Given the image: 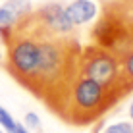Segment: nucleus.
<instances>
[{
  "mask_svg": "<svg viewBox=\"0 0 133 133\" xmlns=\"http://www.w3.org/2000/svg\"><path fill=\"white\" fill-rule=\"evenodd\" d=\"M120 62V70L123 77V85H125L127 93H133V39L123 46L118 54H114Z\"/></svg>",
  "mask_w": 133,
  "mask_h": 133,
  "instance_id": "0eeeda50",
  "label": "nucleus"
},
{
  "mask_svg": "<svg viewBox=\"0 0 133 133\" xmlns=\"http://www.w3.org/2000/svg\"><path fill=\"white\" fill-rule=\"evenodd\" d=\"M12 133H31L27 127L23 125V123H16V127H14V131Z\"/></svg>",
  "mask_w": 133,
  "mask_h": 133,
  "instance_id": "4468645a",
  "label": "nucleus"
},
{
  "mask_svg": "<svg viewBox=\"0 0 133 133\" xmlns=\"http://www.w3.org/2000/svg\"><path fill=\"white\" fill-rule=\"evenodd\" d=\"M102 133H133V123L131 122H118L108 125Z\"/></svg>",
  "mask_w": 133,
  "mask_h": 133,
  "instance_id": "f8f14e48",
  "label": "nucleus"
},
{
  "mask_svg": "<svg viewBox=\"0 0 133 133\" xmlns=\"http://www.w3.org/2000/svg\"><path fill=\"white\" fill-rule=\"evenodd\" d=\"M33 17L48 35L73 37L75 25L70 21V17H68V14H66V8H64L62 4H58V2L44 4V6L33 10Z\"/></svg>",
  "mask_w": 133,
  "mask_h": 133,
  "instance_id": "39448f33",
  "label": "nucleus"
},
{
  "mask_svg": "<svg viewBox=\"0 0 133 133\" xmlns=\"http://www.w3.org/2000/svg\"><path fill=\"white\" fill-rule=\"evenodd\" d=\"M129 120H131V123H133V102H131V106H129Z\"/></svg>",
  "mask_w": 133,
  "mask_h": 133,
  "instance_id": "2eb2a0df",
  "label": "nucleus"
},
{
  "mask_svg": "<svg viewBox=\"0 0 133 133\" xmlns=\"http://www.w3.org/2000/svg\"><path fill=\"white\" fill-rule=\"evenodd\" d=\"M25 127L27 129H35V131L41 129V120H39V116H37L35 112H27L25 114Z\"/></svg>",
  "mask_w": 133,
  "mask_h": 133,
  "instance_id": "ddd939ff",
  "label": "nucleus"
},
{
  "mask_svg": "<svg viewBox=\"0 0 133 133\" xmlns=\"http://www.w3.org/2000/svg\"><path fill=\"white\" fill-rule=\"evenodd\" d=\"M64 8H66V14L70 17V21L75 27L85 25L97 17V4L93 0H71Z\"/></svg>",
  "mask_w": 133,
  "mask_h": 133,
  "instance_id": "423d86ee",
  "label": "nucleus"
},
{
  "mask_svg": "<svg viewBox=\"0 0 133 133\" xmlns=\"http://www.w3.org/2000/svg\"><path fill=\"white\" fill-rule=\"evenodd\" d=\"M16 123H17V122L12 118V114L8 112L4 106H0V125L6 129V133H12L14 127H16Z\"/></svg>",
  "mask_w": 133,
  "mask_h": 133,
  "instance_id": "9b49d317",
  "label": "nucleus"
},
{
  "mask_svg": "<svg viewBox=\"0 0 133 133\" xmlns=\"http://www.w3.org/2000/svg\"><path fill=\"white\" fill-rule=\"evenodd\" d=\"M48 35L37 19L33 12L17 21L14 31L2 41L6 46V70L21 87L33 93L37 70H39V46L41 37Z\"/></svg>",
  "mask_w": 133,
  "mask_h": 133,
  "instance_id": "f03ea898",
  "label": "nucleus"
},
{
  "mask_svg": "<svg viewBox=\"0 0 133 133\" xmlns=\"http://www.w3.org/2000/svg\"><path fill=\"white\" fill-rule=\"evenodd\" d=\"M0 60H2V48H0Z\"/></svg>",
  "mask_w": 133,
  "mask_h": 133,
  "instance_id": "f3484780",
  "label": "nucleus"
},
{
  "mask_svg": "<svg viewBox=\"0 0 133 133\" xmlns=\"http://www.w3.org/2000/svg\"><path fill=\"white\" fill-rule=\"evenodd\" d=\"M79 73L89 79L97 81L102 87L110 89L116 93L120 98H125L127 89L123 85V77L120 70V62L110 50L97 46V44H89V46L81 48L79 54Z\"/></svg>",
  "mask_w": 133,
  "mask_h": 133,
  "instance_id": "20e7f679",
  "label": "nucleus"
},
{
  "mask_svg": "<svg viewBox=\"0 0 133 133\" xmlns=\"http://www.w3.org/2000/svg\"><path fill=\"white\" fill-rule=\"evenodd\" d=\"M0 133H4V131H2V129H0Z\"/></svg>",
  "mask_w": 133,
  "mask_h": 133,
  "instance_id": "a211bd4d",
  "label": "nucleus"
},
{
  "mask_svg": "<svg viewBox=\"0 0 133 133\" xmlns=\"http://www.w3.org/2000/svg\"><path fill=\"white\" fill-rule=\"evenodd\" d=\"M81 46L75 37L43 35L39 46V70L33 95L52 114L60 112L71 83L79 75Z\"/></svg>",
  "mask_w": 133,
  "mask_h": 133,
  "instance_id": "f257e3e1",
  "label": "nucleus"
},
{
  "mask_svg": "<svg viewBox=\"0 0 133 133\" xmlns=\"http://www.w3.org/2000/svg\"><path fill=\"white\" fill-rule=\"evenodd\" d=\"M122 98L116 93L79 73L68 91V97L58 112V118L70 125L85 127L100 120Z\"/></svg>",
  "mask_w": 133,
  "mask_h": 133,
  "instance_id": "7ed1b4c3",
  "label": "nucleus"
},
{
  "mask_svg": "<svg viewBox=\"0 0 133 133\" xmlns=\"http://www.w3.org/2000/svg\"><path fill=\"white\" fill-rule=\"evenodd\" d=\"M2 6L6 8V10H10L17 19H23V17H27L33 12V6H31L29 0H6Z\"/></svg>",
  "mask_w": 133,
  "mask_h": 133,
  "instance_id": "1a4fd4ad",
  "label": "nucleus"
},
{
  "mask_svg": "<svg viewBox=\"0 0 133 133\" xmlns=\"http://www.w3.org/2000/svg\"><path fill=\"white\" fill-rule=\"evenodd\" d=\"M116 2H133V0H116Z\"/></svg>",
  "mask_w": 133,
  "mask_h": 133,
  "instance_id": "dca6fc26",
  "label": "nucleus"
},
{
  "mask_svg": "<svg viewBox=\"0 0 133 133\" xmlns=\"http://www.w3.org/2000/svg\"><path fill=\"white\" fill-rule=\"evenodd\" d=\"M17 17L14 16V14L10 10H6L4 6H0V39H6L8 35L14 31V27L17 25Z\"/></svg>",
  "mask_w": 133,
  "mask_h": 133,
  "instance_id": "9d476101",
  "label": "nucleus"
},
{
  "mask_svg": "<svg viewBox=\"0 0 133 133\" xmlns=\"http://www.w3.org/2000/svg\"><path fill=\"white\" fill-rule=\"evenodd\" d=\"M108 4L116 10V14L122 17L125 23L127 31L133 35V2H116V0H108Z\"/></svg>",
  "mask_w": 133,
  "mask_h": 133,
  "instance_id": "6e6552de",
  "label": "nucleus"
}]
</instances>
